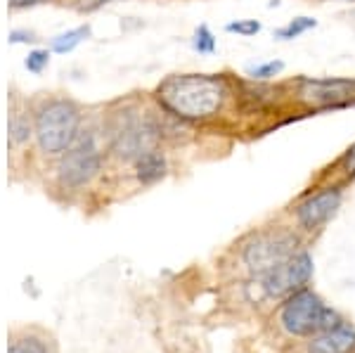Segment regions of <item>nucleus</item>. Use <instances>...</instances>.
I'll return each instance as SVG.
<instances>
[{
	"mask_svg": "<svg viewBox=\"0 0 355 353\" xmlns=\"http://www.w3.org/2000/svg\"><path fill=\"white\" fill-rule=\"evenodd\" d=\"M150 100L192 128L214 126L234 105V76L227 71L168 74L150 93Z\"/></svg>",
	"mask_w": 355,
	"mask_h": 353,
	"instance_id": "f257e3e1",
	"label": "nucleus"
},
{
	"mask_svg": "<svg viewBox=\"0 0 355 353\" xmlns=\"http://www.w3.org/2000/svg\"><path fill=\"white\" fill-rule=\"evenodd\" d=\"M102 140L107 157L116 164H133L142 152L164 147L159 138V110L150 98L123 95L102 107Z\"/></svg>",
	"mask_w": 355,
	"mask_h": 353,
	"instance_id": "f03ea898",
	"label": "nucleus"
},
{
	"mask_svg": "<svg viewBox=\"0 0 355 353\" xmlns=\"http://www.w3.org/2000/svg\"><path fill=\"white\" fill-rule=\"evenodd\" d=\"M33 119V142L38 152L48 159L62 157L73 140L81 133L85 119V107L69 95L62 93H41L28 100Z\"/></svg>",
	"mask_w": 355,
	"mask_h": 353,
	"instance_id": "7ed1b4c3",
	"label": "nucleus"
},
{
	"mask_svg": "<svg viewBox=\"0 0 355 353\" xmlns=\"http://www.w3.org/2000/svg\"><path fill=\"white\" fill-rule=\"evenodd\" d=\"M107 150L105 140H102V128H100V114L85 119L81 133L73 140V145L69 147L62 157H57L55 164V178L57 185L62 190L78 192L85 190L88 185H93L95 178H100V173L107 166Z\"/></svg>",
	"mask_w": 355,
	"mask_h": 353,
	"instance_id": "20e7f679",
	"label": "nucleus"
},
{
	"mask_svg": "<svg viewBox=\"0 0 355 353\" xmlns=\"http://www.w3.org/2000/svg\"><path fill=\"white\" fill-rule=\"evenodd\" d=\"M303 247H306V237L291 223L266 225L256 227V230H251L249 235H244L239 240L237 259L246 275L256 277L282 266L284 261L291 259Z\"/></svg>",
	"mask_w": 355,
	"mask_h": 353,
	"instance_id": "39448f33",
	"label": "nucleus"
},
{
	"mask_svg": "<svg viewBox=\"0 0 355 353\" xmlns=\"http://www.w3.org/2000/svg\"><path fill=\"white\" fill-rule=\"evenodd\" d=\"M343 318L339 311L331 306L315 292L313 287H303L299 292L289 294L279 301L277 311H275V322L291 339H308L313 334L322 332V329H331L341 325Z\"/></svg>",
	"mask_w": 355,
	"mask_h": 353,
	"instance_id": "423d86ee",
	"label": "nucleus"
},
{
	"mask_svg": "<svg viewBox=\"0 0 355 353\" xmlns=\"http://www.w3.org/2000/svg\"><path fill=\"white\" fill-rule=\"evenodd\" d=\"M289 88L294 105L306 114L355 107V78L351 76H296Z\"/></svg>",
	"mask_w": 355,
	"mask_h": 353,
	"instance_id": "0eeeda50",
	"label": "nucleus"
},
{
	"mask_svg": "<svg viewBox=\"0 0 355 353\" xmlns=\"http://www.w3.org/2000/svg\"><path fill=\"white\" fill-rule=\"evenodd\" d=\"M346 185L339 180H327L320 187H311L289 207V221L303 237H315L327 227V223L343 207Z\"/></svg>",
	"mask_w": 355,
	"mask_h": 353,
	"instance_id": "6e6552de",
	"label": "nucleus"
},
{
	"mask_svg": "<svg viewBox=\"0 0 355 353\" xmlns=\"http://www.w3.org/2000/svg\"><path fill=\"white\" fill-rule=\"evenodd\" d=\"M313 273V254L308 252V247H303L277 268L263 273V275L249 277V287L254 289L261 301H282L284 297L299 292L303 287H311Z\"/></svg>",
	"mask_w": 355,
	"mask_h": 353,
	"instance_id": "1a4fd4ad",
	"label": "nucleus"
},
{
	"mask_svg": "<svg viewBox=\"0 0 355 353\" xmlns=\"http://www.w3.org/2000/svg\"><path fill=\"white\" fill-rule=\"evenodd\" d=\"M303 353H355V325L343 320L341 325L313 334L303 341Z\"/></svg>",
	"mask_w": 355,
	"mask_h": 353,
	"instance_id": "9d476101",
	"label": "nucleus"
},
{
	"mask_svg": "<svg viewBox=\"0 0 355 353\" xmlns=\"http://www.w3.org/2000/svg\"><path fill=\"white\" fill-rule=\"evenodd\" d=\"M33 140V119L31 105L21 93L10 90V117H8V142L10 150H21Z\"/></svg>",
	"mask_w": 355,
	"mask_h": 353,
	"instance_id": "9b49d317",
	"label": "nucleus"
},
{
	"mask_svg": "<svg viewBox=\"0 0 355 353\" xmlns=\"http://www.w3.org/2000/svg\"><path fill=\"white\" fill-rule=\"evenodd\" d=\"M133 169V178L137 185L142 187H154L162 180L168 178L171 173V162L168 155H166V147H152V150L142 152L140 157L130 164Z\"/></svg>",
	"mask_w": 355,
	"mask_h": 353,
	"instance_id": "f8f14e48",
	"label": "nucleus"
},
{
	"mask_svg": "<svg viewBox=\"0 0 355 353\" xmlns=\"http://www.w3.org/2000/svg\"><path fill=\"white\" fill-rule=\"evenodd\" d=\"M93 36V26L90 24H81V26H73L69 31H62L50 41V50L55 55H69L78 48L81 43H85L88 38Z\"/></svg>",
	"mask_w": 355,
	"mask_h": 353,
	"instance_id": "ddd939ff",
	"label": "nucleus"
},
{
	"mask_svg": "<svg viewBox=\"0 0 355 353\" xmlns=\"http://www.w3.org/2000/svg\"><path fill=\"white\" fill-rule=\"evenodd\" d=\"M313 28H318V19L308 15H299V17H294V19H289L284 26L275 28L272 38L275 41H296V38H301L303 33L313 31Z\"/></svg>",
	"mask_w": 355,
	"mask_h": 353,
	"instance_id": "4468645a",
	"label": "nucleus"
},
{
	"mask_svg": "<svg viewBox=\"0 0 355 353\" xmlns=\"http://www.w3.org/2000/svg\"><path fill=\"white\" fill-rule=\"evenodd\" d=\"M287 69V64H284L282 60H266V62H259V64H249L246 67V78H251V81H277L279 76L284 74Z\"/></svg>",
	"mask_w": 355,
	"mask_h": 353,
	"instance_id": "2eb2a0df",
	"label": "nucleus"
},
{
	"mask_svg": "<svg viewBox=\"0 0 355 353\" xmlns=\"http://www.w3.org/2000/svg\"><path fill=\"white\" fill-rule=\"evenodd\" d=\"M190 48L202 57L218 53V38H216V33L211 31L209 24H199L197 28H194L192 38H190Z\"/></svg>",
	"mask_w": 355,
	"mask_h": 353,
	"instance_id": "dca6fc26",
	"label": "nucleus"
},
{
	"mask_svg": "<svg viewBox=\"0 0 355 353\" xmlns=\"http://www.w3.org/2000/svg\"><path fill=\"white\" fill-rule=\"evenodd\" d=\"M327 171H331V180H339L343 185H348L351 180H355V142L339 159H336L334 164H331Z\"/></svg>",
	"mask_w": 355,
	"mask_h": 353,
	"instance_id": "f3484780",
	"label": "nucleus"
},
{
	"mask_svg": "<svg viewBox=\"0 0 355 353\" xmlns=\"http://www.w3.org/2000/svg\"><path fill=\"white\" fill-rule=\"evenodd\" d=\"M50 55H53V50H50V48H36V50H31V53L26 55V60H24L26 71L36 74V76H38V74H43L50 67Z\"/></svg>",
	"mask_w": 355,
	"mask_h": 353,
	"instance_id": "a211bd4d",
	"label": "nucleus"
},
{
	"mask_svg": "<svg viewBox=\"0 0 355 353\" xmlns=\"http://www.w3.org/2000/svg\"><path fill=\"white\" fill-rule=\"evenodd\" d=\"M223 28H225V33H234V36L251 38V36H256V33H261L263 24L259 19H232V21H227Z\"/></svg>",
	"mask_w": 355,
	"mask_h": 353,
	"instance_id": "6ab92c4d",
	"label": "nucleus"
},
{
	"mask_svg": "<svg viewBox=\"0 0 355 353\" xmlns=\"http://www.w3.org/2000/svg\"><path fill=\"white\" fill-rule=\"evenodd\" d=\"M10 353H48V346L38 337H26V339L15 341V344L10 346Z\"/></svg>",
	"mask_w": 355,
	"mask_h": 353,
	"instance_id": "aec40b11",
	"label": "nucleus"
},
{
	"mask_svg": "<svg viewBox=\"0 0 355 353\" xmlns=\"http://www.w3.org/2000/svg\"><path fill=\"white\" fill-rule=\"evenodd\" d=\"M112 3H119V0H71L73 10L81 15H90V12H97L100 8L105 5H112Z\"/></svg>",
	"mask_w": 355,
	"mask_h": 353,
	"instance_id": "412c9836",
	"label": "nucleus"
},
{
	"mask_svg": "<svg viewBox=\"0 0 355 353\" xmlns=\"http://www.w3.org/2000/svg\"><path fill=\"white\" fill-rule=\"evenodd\" d=\"M38 36L33 31H26V28H15L10 31V43H36Z\"/></svg>",
	"mask_w": 355,
	"mask_h": 353,
	"instance_id": "4be33fe9",
	"label": "nucleus"
},
{
	"mask_svg": "<svg viewBox=\"0 0 355 353\" xmlns=\"http://www.w3.org/2000/svg\"><path fill=\"white\" fill-rule=\"evenodd\" d=\"M43 3H48V0H10V10H28Z\"/></svg>",
	"mask_w": 355,
	"mask_h": 353,
	"instance_id": "5701e85b",
	"label": "nucleus"
},
{
	"mask_svg": "<svg viewBox=\"0 0 355 353\" xmlns=\"http://www.w3.org/2000/svg\"><path fill=\"white\" fill-rule=\"evenodd\" d=\"M313 3H355V0H313Z\"/></svg>",
	"mask_w": 355,
	"mask_h": 353,
	"instance_id": "b1692460",
	"label": "nucleus"
}]
</instances>
